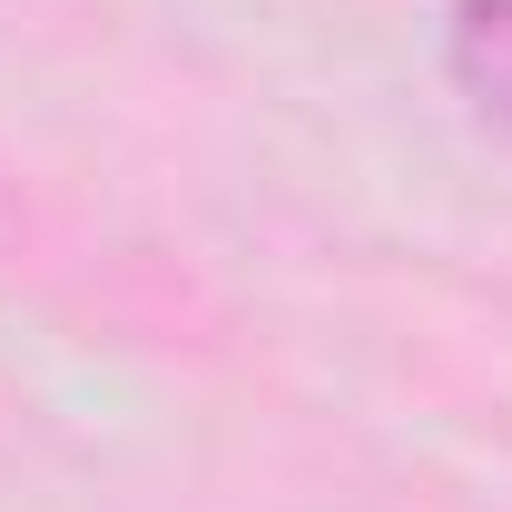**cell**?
<instances>
[{
    "label": "cell",
    "instance_id": "cell-1",
    "mask_svg": "<svg viewBox=\"0 0 512 512\" xmlns=\"http://www.w3.org/2000/svg\"><path fill=\"white\" fill-rule=\"evenodd\" d=\"M444 60H453V79L473 89V109L512 128V0H453Z\"/></svg>",
    "mask_w": 512,
    "mask_h": 512
}]
</instances>
